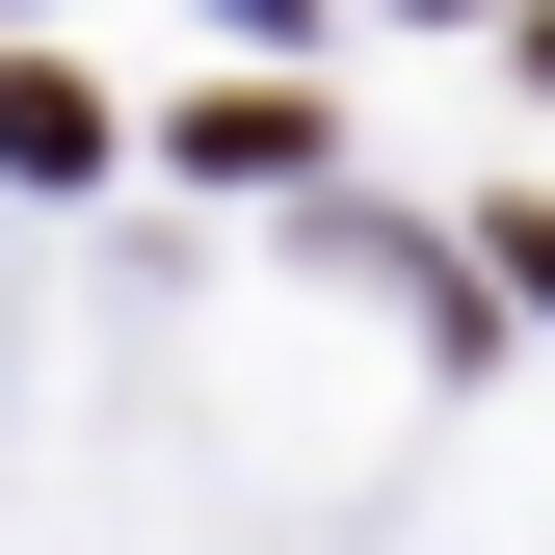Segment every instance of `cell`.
Here are the masks:
<instances>
[{
  "label": "cell",
  "mask_w": 555,
  "mask_h": 555,
  "mask_svg": "<svg viewBox=\"0 0 555 555\" xmlns=\"http://www.w3.org/2000/svg\"><path fill=\"white\" fill-rule=\"evenodd\" d=\"M503 264H529V292H555V212H503Z\"/></svg>",
  "instance_id": "obj_1"
}]
</instances>
